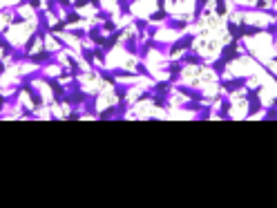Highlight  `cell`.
Instances as JSON below:
<instances>
[{
    "label": "cell",
    "mask_w": 277,
    "mask_h": 208,
    "mask_svg": "<svg viewBox=\"0 0 277 208\" xmlns=\"http://www.w3.org/2000/svg\"><path fill=\"white\" fill-rule=\"evenodd\" d=\"M226 68H228V63H226L224 58H217V61H213V63H210V69H213L219 78L226 76Z\"/></svg>",
    "instance_id": "cell-5"
},
{
    "label": "cell",
    "mask_w": 277,
    "mask_h": 208,
    "mask_svg": "<svg viewBox=\"0 0 277 208\" xmlns=\"http://www.w3.org/2000/svg\"><path fill=\"white\" fill-rule=\"evenodd\" d=\"M165 27L168 29H175V32H185V27H188V18H172L170 23H165Z\"/></svg>",
    "instance_id": "cell-6"
},
{
    "label": "cell",
    "mask_w": 277,
    "mask_h": 208,
    "mask_svg": "<svg viewBox=\"0 0 277 208\" xmlns=\"http://www.w3.org/2000/svg\"><path fill=\"white\" fill-rule=\"evenodd\" d=\"M215 14L219 16V18H224L226 16V0H215Z\"/></svg>",
    "instance_id": "cell-9"
},
{
    "label": "cell",
    "mask_w": 277,
    "mask_h": 208,
    "mask_svg": "<svg viewBox=\"0 0 277 208\" xmlns=\"http://www.w3.org/2000/svg\"><path fill=\"white\" fill-rule=\"evenodd\" d=\"M130 2H136V0H130Z\"/></svg>",
    "instance_id": "cell-11"
},
{
    "label": "cell",
    "mask_w": 277,
    "mask_h": 208,
    "mask_svg": "<svg viewBox=\"0 0 277 208\" xmlns=\"http://www.w3.org/2000/svg\"><path fill=\"white\" fill-rule=\"evenodd\" d=\"M262 119H264V121H271V119H275V121H277V107L271 105V107L266 110V114L262 116Z\"/></svg>",
    "instance_id": "cell-10"
},
{
    "label": "cell",
    "mask_w": 277,
    "mask_h": 208,
    "mask_svg": "<svg viewBox=\"0 0 277 208\" xmlns=\"http://www.w3.org/2000/svg\"><path fill=\"white\" fill-rule=\"evenodd\" d=\"M179 61L184 65H192V68H206V61L201 54H197L195 49H188V52H184L179 56Z\"/></svg>",
    "instance_id": "cell-4"
},
{
    "label": "cell",
    "mask_w": 277,
    "mask_h": 208,
    "mask_svg": "<svg viewBox=\"0 0 277 208\" xmlns=\"http://www.w3.org/2000/svg\"><path fill=\"white\" fill-rule=\"evenodd\" d=\"M195 40H197V36H195V34H184V36H179V38H177L175 43L170 45V49H168V54H170V56H177V54H184V52H188V49H192V45H195Z\"/></svg>",
    "instance_id": "cell-3"
},
{
    "label": "cell",
    "mask_w": 277,
    "mask_h": 208,
    "mask_svg": "<svg viewBox=\"0 0 277 208\" xmlns=\"http://www.w3.org/2000/svg\"><path fill=\"white\" fill-rule=\"evenodd\" d=\"M168 18H170V14L165 9H156L154 14L148 16V23H161V20H168Z\"/></svg>",
    "instance_id": "cell-8"
},
{
    "label": "cell",
    "mask_w": 277,
    "mask_h": 208,
    "mask_svg": "<svg viewBox=\"0 0 277 208\" xmlns=\"http://www.w3.org/2000/svg\"><path fill=\"white\" fill-rule=\"evenodd\" d=\"M248 85V76H235V78H219V87H221V90H224L226 94H235V92H239V90H244V87Z\"/></svg>",
    "instance_id": "cell-2"
},
{
    "label": "cell",
    "mask_w": 277,
    "mask_h": 208,
    "mask_svg": "<svg viewBox=\"0 0 277 208\" xmlns=\"http://www.w3.org/2000/svg\"><path fill=\"white\" fill-rule=\"evenodd\" d=\"M264 87L262 85H255V87H248L246 90V101H248V110H246V119H253L257 112H262V99H259V92H262Z\"/></svg>",
    "instance_id": "cell-1"
},
{
    "label": "cell",
    "mask_w": 277,
    "mask_h": 208,
    "mask_svg": "<svg viewBox=\"0 0 277 208\" xmlns=\"http://www.w3.org/2000/svg\"><path fill=\"white\" fill-rule=\"evenodd\" d=\"M210 0H195V14H192V23H199L201 20V14L206 11V5H208Z\"/></svg>",
    "instance_id": "cell-7"
}]
</instances>
